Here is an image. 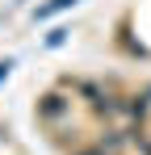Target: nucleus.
I'll use <instances>...</instances> for the list:
<instances>
[{
    "instance_id": "f257e3e1",
    "label": "nucleus",
    "mask_w": 151,
    "mask_h": 155,
    "mask_svg": "<svg viewBox=\"0 0 151 155\" xmlns=\"http://www.w3.org/2000/svg\"><path fill=\"white\" fill-rule=\"evenodd\" d=\"M38 113H42V117H46V122H59V117H63V113H67V101H63V97H59V92H46V97H42V101H38Z\"/></svg>"
},
{
    "instance_id": "f03ea898",
    "label": "nucleus",
    "mask_w": 151,
    "mask_h": 155,
    "mask_svg": "<svg viewBox=\"0 0 151 155\" xmlns=\"http://www.w3.org/2000/svg\"><path fill=\"white\" fill-rule=\"evenodd\" d=\"M72 4H80V0H50V4H42V8H34V21H46V17H55V13L72 8Z\"/></svg>"
},
{
    "instance_id": "7ed1b4c3",
    "label": "nucleus",
    "mask_w": 151,
    "mask_h": 155,
    "mask_svg": "<svg viewBox=\"0 0 151 155\" xmlns=\"http://www.w3.org/2000/svg\"><path fill=\"white\" fill-rule=\"evenodd\" d=\"M101 151L109 155V151H122V134H105L101 138Z\"/></svg>"
},
{
    "instance_id": "20e7f679",
    "label": "nucleus",
    "mask_w": 151,
    "mask_h": 155,
    "mask_svg": "<svg viewBox=\"0 0 151 155\" xmlns=\"http://www.w3.org/2000/svg\"><path fill=\"white\" fill-rule=\"evenodd\" d=\"M63 38H67V29H50V34H46V46H50V51L63 46Z\"/></svg>"
},
{
    "instance_id": "39448f33",
    "label": "nucleus",
    "mask_w": 151,
    "mask_h": 155,
    "mask_svg": "<svg viewBox=\"0 0 151 155\" xmlns=\"http://www.w3.org/2000/svg\"><path fill=\"white\" fill-rule=\"evenodd\" d=\"M130 117H139V122H143V117H147V97H139V101L130 105Z\"/></svg>"
},
{
    "instance_id": "423d86ee",
    "label": "nucleus",
    "mask_w": 151,
    "mask_h": 155,
    "mask_svg": "<svg viewBox=\"0 0 151 155\" xmlns=\"http://www.w3.org/2000/svg\"><path fill=\"white\" fill-rule=\"evenodd\" d=\"M8 71H13V59H4V63H0V80H8Z\"/></svg>"
},
{
    "instance_id": "0eeeda50",
    "label": "nucleus",
    "mask_w": 151,
    "mask_h": 155,
    "mask_svg": "<svg viewBox=\"0 0 151 155\" xmlns=\"http://www.w3.org/2000/svg\"><path fill=\"white\" fill-rule=\"evenodd\" d=\"M76 155H105L101 147H88V151H76Z\"/></svg>"
}]
</instances>
